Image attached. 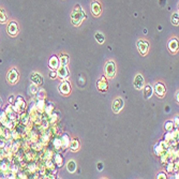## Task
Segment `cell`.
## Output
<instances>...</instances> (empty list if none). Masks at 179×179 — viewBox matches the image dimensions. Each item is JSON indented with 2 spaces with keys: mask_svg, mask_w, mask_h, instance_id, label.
Returning a JSON list of instances; mask_svg holds the SVG:
<instances>
[{
  "mask_svg": "<svg viewBox=\"0 0 179 179\" xmlns=\"http://www.w3.org/2000/svg\"><path fill=\"white\" fill-rule=\"evenodd\" d=\"M69 136L68 135H63L62 136V145L64 147H68L69 146Z\"/></svg>",
  "mask_w": 179,
  "mask_h": 179,
  "instance_id": "cell-23",
  "label": "cell"
},
{
  "mask_svg": "<svg viewBox=\"0 0 179 179\" xmlns=\"http://www.w3.org/2000/svg\"><path fill=\"white\" fill-rule=\"evenodd\" d=\"M68 62H69V57L67 56V55H62L59 58V63L61 66H67Z\"/></svg>",
  "mask_w": 179,
  "mask_h": 179,
  "instance_id": "cell-21",
  "label": "cell"
},
{
  "mask_svg": "<svg viewBox=\"0 0 179 179\" xmlns=\"http://www.w3.org/2000/svg\"><path fill=\"white\" fill-rule=\"evenodd\" d=\"M57 74L59 77L61 79H67L69 76V70L67 68V66H61L60 64L58 68H57Z\"/></svg>",
  "mask_w": 179,
  "mask_h": 179,
  "instance_id": "cell-7",
  "label": "cell"
},
{
  "mask_svg": "<svg viewBox=\"0 0 179 179\" xmlns=\"http://www.w3.org/2000/svg\"><path fill=\"white\" fill-rule=\"evenodd\" d=\"M50 67L53 70L57 69V68L59 67V59H58L56 56H53L50 59Z\"/></svg>",
  "mask_w": 179,
  "mask_h": 179,
  "instance_id": "cell-14",
  "label": "cell"
},
{
  "mask_svg": "<svg viewBox=\"0 0 179 179\" xmlns=\"http://www.w3.org/2000/svg\"><path fill=\"white\" fill-rule=\"evenodd\" d=\"M8 81L10 84H15L18 81V72L15 69H12L8 73Z\"/></svg>",
  "mask_w": 179,
  "mask_h": 179,
  "instance_id": "cell-6",
  "label": "cell"
},
{
  "mask_svg": "<svg viewBox=\"0 0 179 179\" xmlns=\"http://www.w3.org/2000/svg\"><path fill=\"white\" fill-rule=\"evenodd\" d=\"M98 170L99 171L103 170V163H98Z\"/></svg>",
  "mask_w": 179,
  "mask_h": 179,
  "instance_id": "cell-27",
  "label": "cell"
},
{
  "mask_svg": "<svg viewBox=\"0 0 179 179\" xmlns=\"http://www.w3.org/2000/svg\"><path fill=\"white\" fill-rule=\"evenodd\" d=\"M70 147H71V150H73V151L77 150V149L79 148V141H77V139H74V141H72L71 143H70Z\"/></svg>",
  "mask_w": 179,
  "mask_h": 179,
  "instance_id": "cell-19",
  "label": "cell"
},
{
  "mask_svg": "<svg viewBox=\"0 0 179 179\" xmlns=\"http://www.w3.org/2000/svg\"><path fill=\"white\" fill-rule=\"evenodd\" d=\"M158 178H159V179H165V178H166V175H165V174H164V173H161V174H159V175H158Z\"/></svg>",
  "mask_w": 179,
  "mask_h": 179,
  "instance_id": "cell-26",
  "label": "cell"
},
{
  "mask_svg": "<svg viewBox=\"0 0 179 179\" xmlns=\"http://www.w3.org/2000/svg\"><path fill=\"white\" fill-rule=\"evenodd\" d=\"M137 48L139 50V53L142 55H146L148 53V48H149V44L146 40H139L137 42Z\"/></svg>",
  "mask_w": 179,
  "mask_h": 179,
  "instance_id": "cell-3",
  "label": "cell"
},
{
  "mask_svg": "<svg viewBox=\"0 0 179 179\" xmlns=\"http://www.w3.org/2000/svg\"><path fill=\"white\" fill-rule=\"evenodd\" d=\"M59 91L62 94H69L70 91H71V86H70L69 82L67 81H63L59 86Z\"/></svg>",
  "mask_w": 179,
  "mask_h": 179,
  "instance_id": "cell-9",
  "label": "cell"
},
{
  "mask_svg": "<svg viewBox=\"0 0 179 179\" xmlns=\"http://www.w3.org/2000/svg\"><path fill=\"white\" fill-rule=\"evenodd\" d=\"M123 105H125V102H123V100L121 99V98H117L116 100L114 101L113 103V110L114 113H119L120 110L123 108Z\"/></svg>",
  "mask_w": 179,
  "mask_h": 179,
  "instance_id": "cell-5",
  "label": "cell"
},
{
  "mask_svg": "<svg viewBox=\"0 0 179 179\" xmlns=\"http://www.w3.org/2000/svg\"><path fill=\"white\" fill-rule=\"evenodd\" d=\"M6 22V13L3 9H0V23L4 24Z\"/></svg>",
  "mask_w": 179,
  "mask_h": 179,
  "instance_id": "cell-22",
  "label": "cell"
},
{
  "mask_svg": "<svg viewBox=\"0 0 179 179\" xmlns=\"http://www.w3.org/2000/svg\"><path fill=\"white\" fill-rule=\"evenodd\" d=\"M173 127H174V125L172 121H167V122L165 123V129H166L167 131H171V130L173 129Z\"/></svg>",
  "mask_w": 179,
  "mask_h": 179,
  "instance_id": "cell-24",
  "label": "cell"
},
{
  "mask_svg": "<svg viewBox=\"0 0 179 179\" xmlns=\"http://www.w3.org/2000/svg\"><path fill=\"white\" fill-rule=\"evenodd\" d=\"M91 12L94 16H99L102 12V9H101V4L97 1H94L92 4H91Z\"/></svg>",
  "mask_w": 179,
  "mask_h": 179,
  "instance_id": "cell-12",
  "label": "cell"
},
{
  "mask_svg": "<svg viewBox=\"0 0 179 179\" xmlns=\"http://www.w3.org/2000/svg\"><path fill=\"white\" fill-rule=\"evenodd\" d=\"M67 168H68V171H69L70 173H74L76 171V163H75V161H69L68 162V164H67Z\"/></svg>",
  "mask_w": 179,
  "mask_h": 179,
  "instance_id": "cell-16",
  "label": "cell"
},
{
  "mask_svg": "<svg viewBox=\"0 0 179 179\" xmlns=\"http://www.w3.org/2000/svg\"><path fill=\"white\" fill-rule=\"evenodd\" d=\"M165 1L166 0H159V3H161V4H163L162 6H164V3H165Z\"/></svg>",
  "mask_w": 179,
  "mask_h": 179,
  "instance_id": "cell-28",
  "label": "cell"
},
{
  "mask_svg": "<svg viewBox=\"0 0 179 179\" xmlns=\"http://www.w3.org/2000/svg\"><path fill=\"white\" fill-rule=\"evenodd\" d=\"M106 87H107V84H106V82L104 81V79H102L101 81L98 82V88L100 89V90L104 91L105 89H106Z\"/></svg>",
  "mask_w": 179,
  "mask_h": 179,
  "instance_id": "cell-18",
  "label": "cell"
},
{
  "mask_svg": "<svg viewBox=\"0 0 179 179\" xmlns=\"http://www.w3.org/2000/svg\"><path fill=\"white\" fill-rule=\"evenodd\" d=\"M30 81L35 85H41L42 83H43V77L39 73H32L31 75H30Z\"/></svg>",
  "mask_w": 179,
  "mask_h": 179,
  "instance_id": "cell-11",
  "label": "cell"
},
{
  "mask_svg": "<svg viewBox=\"0 0 179 179\" xmlns=\"http://www.w3.org/2000/svg\"><path fill=\"white\" fill-rule=\"evenodd\" d=\"M179 13L178 12H175L172 15V23H173V25L174 26H178L179 24Z\"/></svg>",
  "mask_w": 179,
  "mask_h": 179,
  "instance_id": "cell-20",
  "label": "cell"
},
{
  "mask_svg": "<svg viewBox=\"0 0 179 179\" xmlns=\"http://www.w3.org/2000/svg\"><path fill=\"white\" fill-rule=\"evenodd\" d=\"M154 91H156V93L159 97H164V94L166 92V89H165L164 84H162V83H157L156 86H154Z\"/></svg>",
  "mask_w": 179,
  "mask_h": 179,
  "instance_id": "cell-8",
  "label": "cell"
},
{
  "mask_svg": "<svg viewBox=\"0 0 179 179\" xmlns=\"http://www.w3.org/2000/svg\"><path fill=\"white\" fill-rule=\"evenodd\" d=\"M85 12H84V10L82 9V6H79V4H76L74 6V9L72 11V14H71V21H72V24L74 26H79L82 24L83 19L85 18Z\"/></svg>",
  "mask_w": 179,
  "mask_h": 179,
  "instance_id": "cell-1",
  "label": "cell"
},
{
  "mask_svg": "<svg viewBox=\"0 0 179 179\" xmlns=\"http://www.w3.org/2000/svg\"><path fill=\"white\" fill-rule=\"evenodd\" d=\"M94 38H96L98 43H100V44H103L104 41H105V37H104V35L102 32H97V33L94 35Z\"/></svg>",
  "mask_w": 179,
  "mask_h": 179,
  "instance_id": "cell-17",
  "label": "cell"
},
{
  "mask_svg": "<svg viewBox=\"0 0 179 179\" xmlns=\"http://www.w3.org/2000/svg\"><path fill=\"white\" fill-rule=\"evenodd\" d=\"M144 86V76L142 74H137L134 79V87L136 89H142Z\"/></svg>",
  "mask_w": 179,
  "mask_h": 179,
  "instance_id": "cell-10",
  "label": "cell"
},
{
  "mask_svg": "<svg viewBox=\"0 0 179 179\" xmlns=\"http://www.w3.org/2000/svg\"><path fill=\"white\" fill-rule=\"evenodd\" d=\"M50 79H56L57 77V72H55V71H52V72L50 73Z\"/></svg>",
  "mask_w": 179,
  "mask_h": 179,
  "instance_id": "cell-25",
  "label": "cell"
},
{
  "mask_svg": "<svg viewBox=\"0 0 179 179\" xmlns=\"http://www.w3.org/2000/svg\"><path fill=\"white\" fill-rule=\"evenodd\" d=\"M152 93H154V89H152V87H151L150 85L145 86V88H144L145 99H149V98H150L151 96H152Z\"/></svg>",
  "mask_w": 179,
  "mask_h": 179,
  "instance_id": "cell-15",
  "label": "cell"
},
{
  "mask_svg": "<svg viewBox=\"0 0 179 179\" xmlns=\"http://www.w3.org/2000/svg\"><path fill=\"white\" fill-rule=\"evenodd\" d=\"M168 48L172 53H176L178 50V40L177 39H172L170 42H168Z\"/></svg>",
  "mask_w": 179,
  "mask_h": 179,
  "instance_id": "cell-13",
  "label": "cell"
},
{
  "mask_svg": "<svg viewBox=\"0 0 179 179\" xmlns=\"http://www.w3.org/2000/svg\"><path fill=\"white\" fill-rule=\"evenodd\" d=\"M105 75L108 77V79H112L115 76V73H116V66H115V62L114 61H108V62L105 64Z\"/></svg>",
  "mask_w": 179,
  "mask_h": 179,
  "instance_id": "cell-2",
  "label": "cell"
},
{
  "mask_svg": "<svg viewBox=\"0 0 179 179\" xmlns=\"http://www.w3.org/2000/svg\"><path fill=\"white\" fill-rule=\"evenodd\" d=\"M8 32L12 37H14V35L18 33V25H17V23L15 21H12L11 23H9V25H8Z\"/></svg>",
  "mask_w": 179,
  "mask_h": 179,
  "instance_id": "cell-4",
  "label": "cell"
}]
</instances>
